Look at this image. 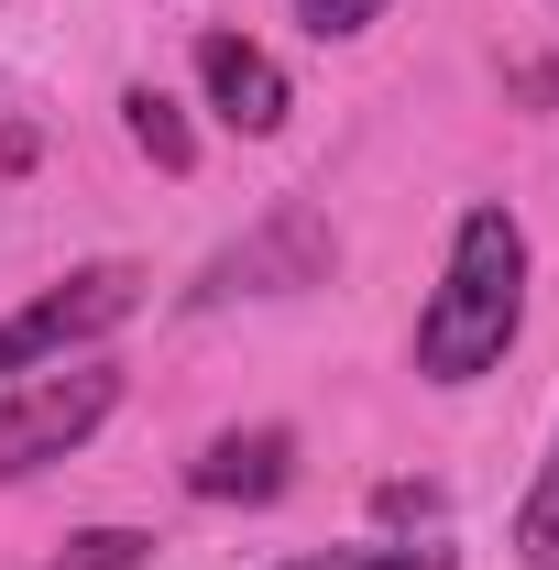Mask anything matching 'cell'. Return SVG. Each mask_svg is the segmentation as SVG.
Returning a JSON list of instances; mask_svg holds the SVG:
<instances>
[{"instance_id":"obj_1","label":"cell","mask_w":559,"mask_h":570,"mask_svg":"<svg viewBox=\"0 0 559 570\" xmlns=\"http://www.w3.org/2000/svg\"><path fill=\"white\" fill-rule=\"evenodd\" d=\"M527 330V219L504 198H472L450 230V264L418 307V373L428 384H483Z\"/></svg>"},{"instance_id":"obj_2","label":"cell","mask_w":559,"mask_h":570,"mask_svg":"<svg viewBox=\"0 0 559 570\" xmlns=\"http://www.w3.org/2000/svg\"><path fill=\"white\" fill-rule=\"evenodd\" d=\"M110 406H121V373L88 362V352H77V362H45V373H22V384H0V483H22V472L88 450Z\"/></svg>"},{"instance_id":"obj_3","label":"cell","mask_w":559,"mask_h":570,"mask_svg":"<svg viewBox=\"0 0 559 570\" xmlns=\"http://www.w3.org/2000/svg\"><path fill=\"white\" fill-rule=\"evenodd\" d=\"M133 307H143V264H77L67 285H45L33 307L0 318V384H22L45 362H77L88 341H110Z\"/></svg>"},{"instance_id":"obj_4","label":"cell","mask_w":559,"mask_h":570,"mask_svg":"<svg viewBox=\"0 0 559 570\" xmlns=\"http://www.w3.org/2000/svg\"><path fill=\"white\" fill-rule=\"evenodd\" d=\"M330 253H341V242H330V219L307 209V198H285V209H264V219H253V230H242V242L209 264V275L187 285V307H231V296H296V285L330 275Z\"/></svg>"},{"instance_id":"obj_5","label":"cell","mask_w":559,"mask_h":570,"mask_svg":"<svg viewBox=\"0 0 559 570\" xmlns=\"http://www.w3.org/2000/svg\"><path fill=\"white\" fill-rule=\"evenodd\" d=\"M198 88H209V110L231 121V132H285V110H296V88H285V67L253 45V33H198Z\"/></svg>"},{"instance_id":"obj_6","label":"cell","mask_w":559,"mask_h":570,"mask_svg":"<svg viewBox=\"0 0 559 570\" xmlns=\"http://www.w3.org/2000/svg\"><path fill=\"white\" fill-rule=\"evenodd\" d=\"M285 483H296V428H219L209 450L187 461V494L198 504H275Z\"/></svg>"},{"instance_id":"obj_7","label":"cell","mask_w":559,"mask_h":570,"mask_svg":"<svg viewBox=\"0 0 559 570\" xmlns=\"http://www.w3.org/2000/svg\"><path fill=\"white\" fill-rule=\"evenodd\" d=\"M275 570H461L439 538H351V549H296V560H275Z\"/></svg>"},{"instance_id":"obj_8","label":"cell","mask_w":559,"mask_h":570,"mask_svg":"<svg viewBox=\"0 0 559 570\" xmlns=\"http://www.w3.org/2000/svg\"><path fill=\"white\" fill-rule=\"evenodd\" d=\"M121 121H133V142L165 165V176H187V165H198V132L176 121V99H165V88H121Z\"/></svg>"},{"instance_id":"obj_9","label":"cell","mask_w":559,"mask_h":570,"mask_svg":"<svg viewBox=\"0 0 559 570\" xmlns=\"http://www.w3.org/2000/svg\"><path fill=\"white\" fill-rule=\"evenodd\" d=\"M516 560H527V570H559V450H549V472L527 483V515H516Z\"/></svg>"},{"instance_id":"obj_10","label":"cell","mask_w":559,"mask_h":570,"mask_svg":"<svg viewBox=\"0 0 559 570\" xmlns=\"http://www.w3.org/2000/svg\"><path fill=\"white\" fill-rule=\"evenodd\" d=\"M143 560H154V538H143V527H88V538L56 549V570H143Z\"/></svg>"},{"instance_id":"obj_11","label":"cell","mask_w":559,"mask_h":570,"mask_svg":"<svg viewBox=\"0 0 559 570\" xmlns=\"http://www.w3.org/2000/svg\"><path fill=\"white\" fill-rule=\"evenodd\" d=\"M296 22H307L318 45H351V33H373V22H384V0H296Z\"/></svg>"}]
</instances>
